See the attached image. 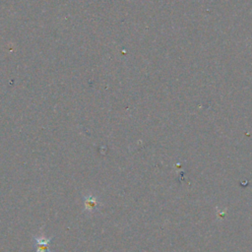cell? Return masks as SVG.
<instances>
[{
	"instance_id": "6da1fadb",
	"label": "cell",
	"mask_w": 252,
	"mask_h": 252,
	"mask_svg": "<svg viewBox=\"0 0 252 252\" xmlns=\"http://www.w3.org/2000/svg\"><path fill=\"white\" fill-rule=\"evenodd\" d=\"M50 239L43 236L34 237V249L35 252H50L49 247Z\"/></svg>"
}]
</instances>
